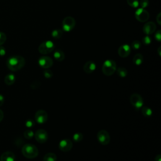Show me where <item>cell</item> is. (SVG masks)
Here are the masks:
<instances>
[{
	"instance_id": "6da1fadb",
	"label": "cell",
	"mask_w": 161,
	"mask_h": 161,
	"mask_svg": "<svg viewBox=\"0 0 161 161\" xmlns=\"http://www.w3.org/2000/svg\"><path fill=\"white\" fill-rule=\"evenodd\" d=\"M25 64V59L20 56H13L10 57L7 62L8 68L13 72L22 69Z\"/></svg>"
},
{
	"instance_id": "7a4b0ae2",
	"label": "cell",
	"mask_w": 161,
	"mask_h": 161,
	"mask_svg": "<svg viewBox=\"0 0 161 161\" xmlns=\"http://www.w3.org/2000/svg\"><path fill=\"white\" fill-rule=\"evenodd\" d=\"M22 153L27 159H34L38 155L37 147L32 144H25L22 149Z\"/></svg>"
},
{
	"instance_id": "3957f363",
	"label": "cell",
	"mask_w": 161,
	"mask_h": 161,
	"mask_svg": "<svg viewBox=\"0 0 161 161\" xmlns=\"http://www.w3.org/2000/svg\"><path fill=\"white\" fill-rule=\"evenodd\" d=\"M116 63L111 59L105 61L102 66L103 73L107 76L113 75L116 71Z\"/></svg>"
},
{
	"instance_id": "277c9868",
	"label": "cell",
	"mask_w": 161,
	"mask_h": 161,
	"mask_svg": "<svg viewBox=\"0 0 161 161\" xmlns=\"http://www.w3.org/2000/svg\"><path fill=\"white\" fill-rule=\"evenodd\" d=\"M54 44L50 40H47L39 46L38 52L43 55H46L52 52L54 50Z\"/></svg>"
},
{
	"instance_id": "5b68a950",
	"label": "cell",
	"mask_w": 161,
	"mask_h": 161,
	"mask_svg": "<svg viewBox=\"0 0 161 161\" xmlns=\"http://www.w3.org/2000/svg\"><path fill=\"white\" fill-rule=\"evenodd\" d=\"M130 102L131 105L137 110H140L143 106L144 100L142 96L137 94H132L130 97Z\"/></svg>"
},
{
	"instance_id": "8992f818",
	"label": "cell",
	"mask_w": 161,
	"mask_h": 161,
	"mask_svg": "<svg viewBox=\"0 0 161 161\" xmlns=\"http://www.w3.org/2000/svg\"><path fill=\"white\" fill-rule=\"evenodd\" d=\"M35 122L38 124H44L47 122L48 114L45 110H39L35 113Z\"/></svg>"
},
{
	"instance_id": "52a82bcc",
	"label": "cell",
	"mask_w": 161,
	"mask_h": 161,
	"mask_svg": "<svg viewBox=\"0 0 161 161\" xmlns=\"http://www.w3.org/2000/svg\"><path fill=\"white\" fill-rule=\"evenodd\" d=\"M97 139L98 142L103 145L109 144L110 142V135L105 130H101L97 134Z\"/></svg>"
},
{
	"instance_id": "ba28073f",
	"label": "cell",
	"mask_w": 161,
	"mask_h": 161,
	"mask_svg": "<svg viewBox=\"0 0 161 161\" xmlns=\"http://www.w3.org/2000/svg\"><path fill=\"white\" fill-rule=\"evenodd\" d=\"M34 136H35V140L39 144L46 143L47 141L49 138L47 132L44 129L37 130L35 134H34Z\"/></svg>"
},
{
	"instance_id": "9c48e42d",
	"label": "cell",
	"mask_w": 161,
	"mask_h": 161,
	"mask_svg": "<svg viewBox=\"0 0 161 161\" xmlns=\"http://www.w3.org/2000/svg\"><path fill=\"white\" fill-rule=\"evenodd\" d=\"M76 25V21L72 17H67L62 21V29L66 32L71 31Z\"/></svg>"
},
{
	"instance_id": "30bf717a",
	"label": "cell",
	"mask_w": 161,
	"mask_h": 161,
	"mask_svg": "<svg viewBox=\"0 0 161 161\" xmlns=\"http://www.w3.org/2000/svg\"><path fill=\"white\" fill-rule=\"evenodd\" d=\"M135 17L139 22H145L149 20L150 15L147 10L140 8L135 12Z\"/></svg>"
},
{
	"instance_id": "8fae6325",
	"label": "cell",
	"mask_w": 161,
	"mask_h": 161,
	"mask_svg": "<svg viewBox=\"0 0 161 161\" xmlns=\"http://www.w3.org/2000/svg\"><path fill=\"white\" fill-rule=\"evenodd\" d=\"M38 65L43 69H47L53 66V60L48 56H42L38 59Z\"/></svg>"
},
{
	"instance_id": "7c38bea8",
	"label": "cell",
	"mask_w": 161,
	"mask_h": 161,
	"mask_svg": "<svg viewBox=\"0 0 161 161\" xmlns=\"http://www.w3.org/2000/svg\"><path fill=\"white\" fill-rule=\"evenodd\" d=\"M73 147V143L72 140H71L69 139H63L61 141H60L59 144V149L64 152H67L70 151Z\"/></svg>"
},
{
	"instance_id": "4fadbf2b",
	"label": "cell",
	"mask_w": 161,
	"mask_h": 161,
	"mask_svg": "<svg viewBox=\"0 0 161 161\" xmlns=\"http://www.w3.org/2000/svg\"><path fill=\"white\" fill-rule=\"evenodd\" d=\"M131 52V47L128 44H124L121 46L118 51V55L123 58L127 57Z\"/></svg>"
},
{
	"instance_id": "5bb4252c",
	"label": "cell",
	"mask_w": 161,
	"mask_h": 161,
	"mask_svg": "<svg viewBox=\"0 0 161 161\" xmlns=\"http://www.w3.org/2000/svg\"><path fill=\"white\" fill-rule=\"evenodd\" d=\"M155 30H156V25H155V23H154L152 22H147L144 25L143 32L147 35L152 34L153 33L155 32Z\"/></svg>"
},
{
	"instance_id": "9a60e30c",
	"label": "cell",
	"mask_w": 161,
	"mask_h": 161,
	"mask_svg": "<svg viewBox=\"0 0 161 161\" xmlns=\"http://www.w3.org/2000/svg\"><path fill=\"white\" fill-rule=\"evenodd\" d=\"M96 69V64L91 61H89L86 62L83 67L84 71L87 74H91L93 73Z\"/></svg>"
},
{
	"instance_id": "2e32d148",
	"label": "cell",
	"mask_w": 161,
	"mask_h": 161,
	"mask_svg": "<svg viewBox=\"0 0 161 161\" xmlns=\"http://www.w3.org/2000/svg\"><path fill=\"white\" fill-rule=\"evenodd\" d=\"M1 161H15V154L10 151H7L2 154L0 157Z\"/></svg>"
},
{
	"instance_id": "e0dca14e",
	"label": "cell",
	"mask_w": 161,
	"mask_h": 161,
	"mask_svg": "<svg viewBox=\"0 0 161 161\" xmlns=\"http://www.w3.org/2000/svg\"><path fill=\"white\" fill-rule=\"evenodd\" d=\"M16 80L15 76L13 74H8L5 78V83L8 86L13 85Z\"/></svg>"
},
{
	"instance_id": "ac0fdd59",
	"label": "cell",
	"mask_w": 161,
	"mask_h": 161,
	"mask_svg": "<svg viewBox=\"0 0 161 161\" xmlns=\"http://www.w3.org/2000/svg\"><path fill=\"white\" fill-rule=\"evenodd\" d=\"M54 57L59 62H62L65 59V54L61 50H57L54 53Z\"/></svg>"
},
{
	"instance_id": "d6986e66",
	"label": "cell",
	"mask_w": 161,
	"mask_h": 161,
	"mask_svg": "<svg viewBox=\"0 0 161 161\" xmlns=\"http://www.w3.org/2000/svg\"><path fill=\"white\" fill-rule=\"evenodd\" d=\"M144 61L143 56L141 54H136L133 58V62L136 66H140Z\"/></svg>"
},
{
	"instance_id": "ffe728a7",
	"label": "cell",
	"mask_w": 161,
	"mask_h": 161,
	"mask_svg": "<svg viewBox=\"0 0 161 161\" xmlns=\"http://www.w3.org/2000/svg\"><path fill=\"white\" fill-rule=\"evenodd\" d=\"M141 112L143 116L145 118H149L152 115V110L147 106H142L141 108Z\"/></svg>"
},
{
	"instance_id": "44dd1931",
	"label": "cell",
	"mask_w": 161,
	"mask_h": 161,
	"mask_svg": "<svg viewBox=\"0 0 161 161\" xmlns=\"http://www.w3.org/2000/svg\"><path fill=\"white\" fill-rule=\"evenodd\" d=\"M44 161H56L57 160V155L52 152L47 153L46 154L43 159Z\"/></svg>"
},
{
	"instance_id": "7402d4cb",
	"label": "cell",
	"mask_w": 161,
	"mask_h": 161,
	"mask_svg": "<svg viewBox=\"0 0 161 161\" xmlns=\"http://www.w3.org/2000/svg\"><path fill=\"white\" fill-rule=\"evenodd\" d=\"M116 72L118 76L122 78L125 77L128 74L127 70L124 67H119L116 69Z\"/></svg>"
},
{
	"instance_id": "603a6c76",
	"label": "cell",
	"mask_w": 161,
	"mask_h": 161,
	"mask_svg": "<svg viewBox=\"0 0 161 161\" xmlns=\"http://www.w3.org/2000/svg\"><path fill=\"white\" fill-rule=\"evenodd\" d=\"M52 37L55 39H59L63 35V31L61 29H55L52 32Z\"/></svg>"
},
{
	"instance_id": "cb8c5ba5",
	"label": "cell",
	"mask_w": 161,
	"mask_h": 161,
	"mask_svg": "<svg viewBox=\"0 0 161 161\" xmlns=\"http://www.w3.org/2000/svg\"><path fill=\"white\" fill-rule=\"evenodd\" d=\"M73 140L76 142H79L83 140V135L82 133L77 132L74 134L73 135Z\"/></svg>"
},
{
	"instance_id": "d4e9b609",
	"label": "cell",
	"mask_w": 161,
	"mask_h": 161,
	"mask_svg": "<svg viewBox=\"0 0 161 161\" xmlns=\"http://www.w3.org/2000/svg\"><path fill=\"white\" fill-rule=\"evenodd\" d=\"M23 135L27 139H32L34 137V132L30 129H27L24 132Z\"/></svg>"
},
{
	"instance_id": "484cf974",
	"label": "cell",
	"mask_w": 161,
	"mask_h": 161,
	"mask_svg": "<svg viewBox=\"0 0 161 161\" xmlns=\"http://www.w3.org/2000/svg\"><path fill=\"white\" fill-rule=\"evenodd\" d=\"M128 5L132 8H137L139 5V0H127Z\"/></svg>"
},
{
	"instance_id": "4316f807",
	"label": "cell",
	"mask_w": 161,
	"mask_h": 161,
	"mask_svg": "<svg viewBox=\"0 0 161 161\" xmlns=\"http://www.w3.org/2000/svg\"><path fill=\"white\" fill-rule=\"evenodd\" d=\"M131 47L134 50H139L141 47V43L139 40H134L131 44Z\"/></svg>"
},
{
	"instance_id": "83f0119b",
	"label": "cell",
	"mask_w": 161,
	"mask_h": 161,
	"mask_svg": "<svg viewBox=\"0 0 161 161\" xmlns=\"http://www.w3.org/2000/svg\"><path fill=\"white\" fill-rule=\"evenodd\" d=\"M7 40V35L5 33L0 32V46L4 44Z\"/></svg>"
},
{
	"instance_id": "f1b7e54d",
	"label": "cell",
	"mask_w": 161,
	"mask_h": 161,
	"mask_svg": "<svg viewBox=\"0 0 161 161\" xmlns=\"http://www.w3.org/2000/svg\"><path fill=\"white\" fill-rule=\"evenodd\" d=\"M142 42L144 45H149L151 44L152 42V38H150V36L149 35H146L144 37L143 40H142Z\"/></svg>"
},
{
	"instance_id": "f546056e",
	"label": "cell",
	"mask_w": 161,
	"mask_h": 161,
	"mask_svg": "<svg viewBox=\"0 0 161 161\" xmlns=\"http://www.w3.org/2000/svg\"><path fill=\"white\" fill-rule=\"evenodd\" d=\"M44 76L47 79H51L53 76V72L52 71L49 69H46V71H44Z\"/></svg>"
},
{
	"instance_id": "4dcf8cb0",
	"label": "cell",
	"mask_w": 161,
	"mask_h": 161,
	"mask_svg": "<svg viewBox=\"0 0 161 161\" xmlns=\"http://www.w3.org/2000/svg\"><path fill=\"white\" fill-rule=\"evenodd\" d=\"M35 125V122L33 120H31V119H29V120H27L25 122V126L28 129H31L32 127H33Z\"/></svg>"
},
{
	"instance_id": "1f68e13d",
	"label": "cell",
	"mask_w": 161,
	"mask_h": 161,
	"mask_svg": "<svg viewBox=\"0 0 161 161\" xmlns=\"http://www.w3.org/2000/svg\"><path fill=\"white\" fill-rule=\"evenodd\" d=\"M149 5V0H140L139 3V5L142 8L145 9L147 8Z\"/></svg>"
},
{
	"instance_id": "d6a6232c",
	"label": "cell",
	"mask_w": 161,
	"mask_h": 161,
	"mask_svg": "<svg viewBox=\"0 0 161 161\" xmlns=\"http://www.w3.org/2000/svg\"><path fill=\"white\" fill-rule=\"evenodd\" d=\"M155 38L157 40L158 42H160V40H161L160 30H159L157 32H156V33L155 34Z\"/></svg>"
},
{
	"instance_id": "836d02e7",
	"label": "cell",
	"mask_w": 161,
	"mask_h": 161,
	"mask_svg": "<svg viewBox=\"0 0 161 161\" xmlns=\"http://www.w3.org/2000/svg\"><path fill=\"white\" fill-rule=\"evenodd\" d=\"M6 54V49L4 47L0 46V57H3Z\"/></svg>"
},
{
	"instance_id": "e575fe53",
	"label": "cell",
	"mask_w": 161,
	"mask_h": 161,
	"mask_svg": "<svg viewBox=\"0 0 161 161\" xmlns=\"http://www.w3.org/2000/svg\"><path fill=\"white\" fill-rule=\"evenodd\" d=\"M160 17H161V13H159L157 15V17H156L157 22V23H158L159 25H161V19H160Z\"/></svg>"
},
{
	"instance_id": "d590c367",
	"label": "cell",
	"mask_w": 161,
	"mask_h": 161,
	"mask_svg": "<svg viewBox=\"0 0 161 161\" xmlns=\"http://www.w3.org/2000/svg\"><path fill=\"white\" fill-rule=\"evenodd\" d=\"M5 103V98L4 96L0 94V106H2Z\"/></svg>"
},
{
	"instance_id": "8d00e7d4",
	"label": "cell",
	"mask_w": 161,
	"mask_h": 161,
	"mask_svg": "<svg viewBox=\"0 0 161 161\" xmlns=\"http://www.w3.org/2000/svg\"><path fill=\"white\" fill-rule=\"evenodd\" d=\"M3 117H4V113H3L2 110H0V122H1L3 120Z\"/></svg>"
},
{
	"instance_id": "74e56055",
	"label": "cell",
	"mask_w": 161,
	"mask_h": 161,
	"mask_svg": "<svg viewBox=\"0 0 161 161\" xmlns=\"http://www.w3.org/2000/svg\"><path fill=\"white\" fill-rule=\"evenodd\" d=\"M155 161H161V155L160 154H158L157 155H156V157H155Z\"/></svg>"
},
{
	"instance_id": "f35d334b",
	"label": "cell",
	"mask_w": 161,
	"mask_h": 161,
	"mask_svg": "<svg viewBox=\"0 0 161 161\" xmlns=\"http://www.w3.org/2000/svg\"><path fill=\"white\" fill-rule=\"evenodd\" d=\"M160 49H161V47H159V49H158V52H159V56H160Z\"/></svg>"
}]
</instances>
